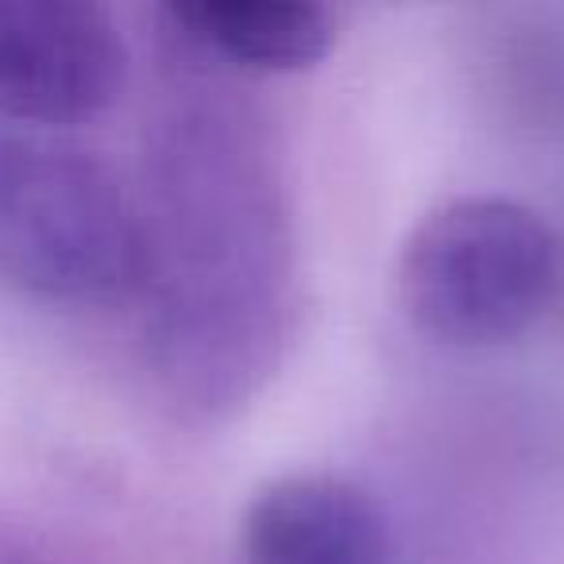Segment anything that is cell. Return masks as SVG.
Wrapping results in <instances>:
<instances>
[{"instance_id":"6da1fadb","label":"cell","mask_w":564,"mask_h":564,"mask_svg":"<svg viewBox=\"0 0 564 564\" xmlns=\"http://www.w3.org/2000/svg\"><path fill=\"white\" fill-rule=\"evenodd\" d=\"M248 155L213 117L182 120L159 151L143 279H159L163 364L189 387H232L263 364L271 340L282 243L263 166Z\"/></svg>"},{"instance_id":"7a4b0ae2","label":"cell","mask_w":564,"mask_h":564,"mask_svg":"<svg viewBox=\"0 0 564 564\" xmlns=\"http://www.w3.org/2000/svg\"><path fill=\"white\" fill-rule=\"evenodd\" d=\"M143 267V217L101 159L40 135H0V282L89 306L135 291Z\"/></svg>"},{"instance_id":"3957f363","label":"cell","mask_w":564,"mask_h":564,"mask_svg":"<svg viewBox=\"0 0 564 564\" xmlns=\"http://www.w3.org/2000/svg\"><path fill=\"white\" fill-rule=\"evenodd\" d=\"M556 236L510 197H453L410 228L399 251V306L448 348L522 337L556 291Z\"/></svg>"},{"instance_id":"277c9868","label":"cell","mask_w":564,"mask_h":564,"mask_svg":"<svg viewBox=\"0 0 564 564\" xmlns=\"http://www.w3.org/2000/svg\"><path fill=\"white\" fill-rule=\"evenodd\" d=\"M128 47L89 0H0V120L28 128L86 124L117 105Z\"/></svg>"},{"instance_id":"5b68a950","label":"cell","mask_w":564,"mask_h":564,"mask_svg":"<svg viewBox=\"0 0 564 564\" xmlns=\"http://www.w3.org/2000/svg\"><path fill=\"white\" fill-rule=\"evenodd\" d=\"M243 564H391V530L364 487L340 476H282L243 514Z\"/></svg>"},{"instance_id":"8992f818","label":"cell","mask_w":564,"mask_h":564,"mask_svg":"<svg viewBox=\"0 0 564 564\" xmlns=\"http://www.w3.org/2000/svg\"><path fill=\"white\" fill-rule=\"evenodd\" d=\"M163 17L197 51L259 74L314 70L337 43V17L314 0H189Z\"/></svg>"},{"instance_id":"52a82bcc","label":"cell","mask_w":564,"mask_h":564,"mask_svg":"<svg viewBox=\"0 0 564 564\" xmlns=\"http://www.w3.org/2000/svg\"><path fill=\"white\" fill-rule=\"evenodd\" d=\"M0 564H55V561H47V556H40V553H28V549H20V545H9V541H0Z\"/></svg>"}]
</instances>
